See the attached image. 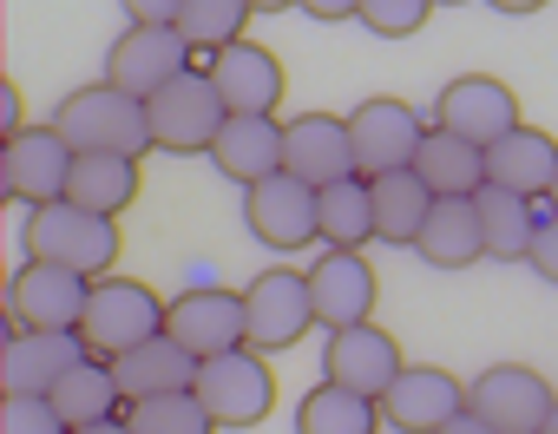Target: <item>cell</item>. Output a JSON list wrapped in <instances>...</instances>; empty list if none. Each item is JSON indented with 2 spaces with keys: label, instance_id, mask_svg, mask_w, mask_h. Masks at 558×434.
<instances>
[{
  "label": "cell",
  "instance_id": "cell-1",
  "mask_svg": "<svg viewBox=\"0 0 558 434\" xmlns=\"http://www.w3.org/2000/svg\"><path fill=\"white\" fill-rule=\"evenodd\" d=\"M21 244L34 264H60V270H80V277H112L119 264V217H99L73 197L60 204H40L27 210V225H21Z\"/></svg>",
  "mask_w": 558,
  "mask_h": 434
},
{
  "label": "cell",
  "instance_id": "cell-2",
  "mask_svg": "<svg viewBox=\"0 0 558 434\" xmlns=\"http://www.w3.org/2000/svg\"><path fill=\"white\" fill-rule=\"evenodd\" d=\"M47 125H53L73 152H119V158L158 152V145H151V112H145V99H132V93H119V86H106V80L66 93Z\"/></svg>",
  "mask_w": 558,
  "mask_h": 434
},
{
  "label": "cell",
  "instance_id": "cell-3",
  "mask_svg": "<svg viewBox=\"0 0 558 434\" xmlns=\"http://www.w3.org/2000/svg\"><path fill=\"white\" fill-rule=\"evenodd\" d=\"M165 297L138 277H99L93 297H86V316H80V342L99 355V362H119L132 355L138 342L165 336Z\"/></svg>",
  "mask_w": 558,
  "mask_h": 434
},
{
  "label": "cell",
  "instance_id": "cell-4",
  "mask_svg": "<svg viewBox=\"0 0 558 434\" xmlns=\"http://www.w3.org/2000/svg\"><path fill=\"white\" fill-rule=\"evenodd\" d=\"M243 316H250V349L256 355H283L296 349L316 323V297H310V270H290V264H269L243 284Z\"/></svg>",
  "mask_w": 558,
  "mask_h": 434
},
{
  "label": "cell",
  "instance_id": "cell-5",
  "mask_svg": "<svg viewBox=\"0 0 558 434\" xmlns=\"http://www.w3.org/2000/svg\"><path fill=\"white\" fill-rule=\"evenodd\" d=\"M427 119L408 106V99H395V93H375V99H362L355 112H349V138H355V171L362 178H388V171H414V158H421V145H427Z\"/></svg>",
  "mask_w": 558,
  "mask_h": 434
},
{
  "label": "cell",
  "instance_id": "cell-6",
  "mask_svg": "<svg viewBox=\"0 0 558 434\" xmlns=\"http://www.w3.org/2000/svg\"><path fill=\"white\" fill-rule=\"evenodd\" d=\"M145 112H151V145H158V152H178V158H191V152L210 158V145H217V132H223V119H230L204 67L178 73L158 99H145Z\"/></svg>",
  "mask_w": 558,
  "mask_h": 434
},
{
  "label": "cell",
  "instance_id": "cell-7",
  "mask_svg": "<svg viewBox=\"0 0 558 434\" xmlns=\"http://www.w3.org/2000/svg\"><path fill=\"white\" fill-rule=\"evenodd\" d=\"M440 132H453V138H466V145H480V152H493L506 132H519L525 119H519V93L506 86V80H493V73H460V80H447L440 93H434V112H427Z\"/></svg>",
  "mask_w": 558,
  "mask_h": 434
},
{
  "label": "cell",
  "instance_id": "cell-8",
  "mask_svg": "<svg viewBox=\"0 0 558 434\" xmlns=\"http://www.w3.org/2000/svg\"><path fill=\"white\" fill-rule=\"evenodd\" d=\"M197 401L210 408L217 427L236 434V427L269 421V408H276V375H269V362H263L256 349H230V355L197 362Z\"/></svg>",
  "mask_w": 558,
  "mask_h": 434
},
{
  "label": "cell",
  "instance_id": "cell-9",
  "mask_svg": "<svg viewBox=\"0 0 558 434\" xmlns=\"http://www.w3.org/2000/svg\"><path fill=\"white\" fill-rule=\"evenodd\" d=\"M243 225L263 251H283L296 257L303 244H323V225H316V184H303L296 171H276L263 184L243 191Z\"/></svg>",
  "mask_w": 558,
  "mask_h": 434
},
{
  "label": "cell",
  "instance_id": "cell-10",
  "mask_svg": "<svg viewBox=\"0 0 558 434\" xmlns=\"http://www.w3.org/2000/svg\"><path fill=\"white\" fill-rule=\"evenodd\" d=\"M178 73H191V40L178 27L125 21V34L106 47V86H119L132 99H158Z\"/></svg>",
  "mask_w": 558,
  "mask_h": 434
},
{
  "label": "cell",
  "instance_id": "cell-11",
  "mask_svg": "<svg viewBox=\"0 0 558 434\" xmlns=\"http://www.w3.org/2000/svg\"><path fill=\"white\" fill-rule=\"evenodd\" d=\"M165 336H178L197 362L230 355V349H250L243 290H223V284H191V290H178L171 310H165Z\"/></svg>",
  "mask_w": 558,
  "mask_h": 434
},
{
  "label": "cell",
  "instance_id": "cell-12",
  "mask_svg": "<svg viewBox=\"0 0 558 434\" xmlns=\"http://www.w3.org/2000/svg\"><path fill=\"white\" fill-rule=\"evenodd\" d=\"M73 145L53 132V125H27L8 138V152H0V191H8L14 204L40 210V204H60L66 184H73Z\"/></svg>",
  "mask_w": 558,
  "mask_h": 434
},
{
  "label": "cell",
  "instance_id": "cell-13",
  "mask_svg": "<svg viewBox=\"0 0 558 434\" xmlns=\"http://www.w3.org/2000/svg\"><path fill=\"white\" fill-rule=\"evenodd\" d=\"M466 408H473L480 421H493L499 434H545L558 395H551V382H545L538 369H525V362H493L480 382H466Z\"/></svg>",
  "mask_w": 558,
  "mask_h": 434
},
{
  "label": "cell",
  "instance_id": "cell-14",
  "mask_svg": "<svg viewBox=\"0 0 558 434\" xmlns=\"http://www.w3.org/2000/svg\"><path fill=\"white\" fill-rule=\"evenodd\" d=\"M86 355L93 349L80 342V329H21V323H8V336H0V395H53L60 375Z\"/></svg>",
  "mask_w": 558,
  "mask_h": 434
},
{
  "label": "cell",
  "instance_id": "cell-15",
  "mask_svg": "<svg viewBox=\"0 0 558 434\" xmlns=\"http://www.w3.org/2000/svg\"><path fill=\"white\" fill-rule=\"evenodd\" d=\"M204 73H210L230 119H276V106H283V60L256 40H236V47L210 53Z\"/></svg>",
  "mask_w": 558,
  "mask_h": 434
},
{
  "label": "cell",
  "instance_id": "cell-16",
  "mask_svg": "<svg viewBox=\"0 0 558 434\" xmlns=\"http://www.w3.org/2000/svg\"><path fill=\"white\" fill-rule=\"evenodd\" d=\"M86 297H93V277L27 257L8 284V323H21V329H80Z\"/></svg>",
  "mask_w": 558,
  "mask_h": 434
},
{
  "label": "cell",
  "instance_id": "cell-17",
  "mask_svg": "<svg viewBox=\"0 0 558 434\" xmlns=\"http://www.w3.org/2000/svg\"><path fill=\"white\" fill-rule=\"evenodd\" d=\"M401 369H408V355H401V342H395L388 329H375V323L329 329V349H323V382H336V388H355V395L381 401V395L401 382Z\"/></svg>",
  "mask_w": 558,
  "mask_h": 434
},
{
  "label": "cell",
  "instance_id": "cell-18",
  "mask_svg": "<svg viewBox=\"0 0 558 434\" xmlns=\"http://www.w3.org/2000/svg\"><path fill=\"white\" fill-rule=\"evenodd\" d=\"M453 414H466V382L434 362H408L401 382L381 395V421L395 434H440Z\"/></svg>",
  "mask_w": 558,
  "mask_h": 434
},
{
  "label": "cell",
  "instance_id": "cell-19",
  "mask_svg": "<svg viewBox=\"0 0 558 434\" xmlns=\"http://www.w3.org/2000/svg\"><path fill=\"white\" fill-rule=\"evenodd\" d=\"M310 297H316V323L323 329H355V323H375V264L362 251H323L310 264Z\"/></svg>",
  "mask_w": 558,
  "mask_h": 434
},
{
  "label": "cell",
  "instance_id": "cell-20",
  "mask_svg": "<svg viewBox=\"0 0 558 434\" xmlns=\"http://www.w3.org/2000/svg\"><path fill=\"white\" fill-rule=\"evenodd\" d=\"M283 171H296L316 191L336 184V178H355L349 119H336V112H296V119H283Z\"/></svg>",
  "mask_w": 558,
  "mask_h": 434
},
{
  "label": "cell",
  "instance_id": "cell-21",
  "mask_svg": "<svg viewBox=\"0 0 558 434\" xmlns=\"http://www.w3.org/2000/svg\"><path fill=\"white\" fill-rule=\"evenodd\" d=\"M486 184H499V191H512V197H551V184H558V138L551 132H538V125H519V132H506L493 152H486Z\"/></svg>",
  "mask_w": 558,
  "mask_h": 434
},
{
  "label": "cell",
  "instance_id": "cell-22",
  "mask_svg": "<svg viewBox=\"0 0 558 434\" xmlns=\"http://www.w3.org/2000/svg\"><path fill=\"white\" fill-rule=\"evenodd\" d=\"M210 165L243 191L276 178L283 171V119H223V132L210 145Z\"/></svg>",
  "mask_w": 558,
  "mask_h": 434
},
{
  "label": "cell",
  "instance_id": "cell-23",
  "mask_svg": "<svg viewBox=\"0 0 558 434\" xmlns=\"http://www.w3.org/2000/svg\"><path fill=\"white\" fill-rule=\"evenodd\" d=\"M112 375H119L125 408H132V401H151V395H184V388H197V355H191L178 336H151V342H138L132 355H119Z\"/></svg>",
  "mask_w": 558,
  "mask_h": 434
},
{
  "label": "cell",
  "instance_id": "cell-24",
  "mask_svg": "<svg viewBox=\"0 0 558 434\" xmlns=\"http://www.w3.org/2000/svg\"><path fill=\"white\" fill-rule=\"evenodd\" d=\"M421 264L427 270H473L486 257V231H480V204L473 197H434V217L421 231Z\"/></svg>",
  "mask_w": 558,
  "mask_h": 434
},
{
  "label": "cell",
  "instance_id": "cell-25",
  "mask_svg": "<svg viewBox=\"0 0 558 434\" xmlns=\"http://www.w3.org/2000/svg\"><path fill=\"white\" fill-rule=\"evenodd\" d=\"M375 191V244H395V251H414L427 217H434V191L421 184V171H388V178H368Z\"/></svg>",
  "mask_w": 558,
  "mask_h": 434
},
{
  "label": "cell",
  "instance_id": "cell-26",
  "mask_svg": "<svg viewBox=\"0 0 558 434\" xmlns=\"http://www.w3.org/2000/svg\"><path fill=\"white\" fill-rule=\"evenodd\" d=\"M47 401L60 408V421H66V427H99V421H119V414H125V388H119L112 362H99V355L73 362Z\"/></svg>",
  "mask_w": 558,
  "mask_h": 434
},
{
  "label": "cell",
  "instance_id": "cell-27",
  "mask_svg": "<svg viewBox=\"0 0 558 434\" xmlns=\"http://www.w3.org/2000/svg\"><path fill=\"white\" fill-rule=\"evenodd\" d=\"M316 225H323V251H362V244H375V191H368L362 171L316 191Z\"/></svg>",
  "mask_w": 558,
  "mask_h": 434
},
{
  "label": "cell",
  "instance_id": "cell-28",
  "mask_svg": "<svg viewBox=\"0 0 558 434\" xmlns=\"http://www.w3.org/2000/svg\"><path fill=\"white\" fill-rule=\"evenodd\" d=\"M480 231H486V257L493 264H525L532 257V238H538V204L532 197H512V191H499V184H486L480 197Z\"/></svg>",
  "mask_w": 558,
  "mask_h": 434
},
{
  "label": "cell",
  "instance_id": "cell-29",
  "mask_svg": "<svg viewBox=\"0 0 558 434\" xmlns=\"http://www.w3.org/2000/svg\"><path fill=\"white\" fill-rule=\"evenodd\" d=\"M414 171H421V184H427L434 197H480V191H486V152L466 145V138H453V132H440V125L427 132Z\"/></svg>",
  "mask_w": 558,
  "mask_h": 434
},
{
  "label": "cell",
  "instance_id": "cell-30",
  "mask_svg": "<svg viewBox=\"0 0 558 434\" xmlns=\"http://www.w3.org/2000/svg\"><path fill=\"white\" fill-rule=\"evenodd\" d=\"M73 204L99 210V217H119L132 210L138 197V158H119V152H80L73 158V184H66Z\"/></svg>",
  "mask_w": 558,
  "mask_h": 434
},
{
  "label": "cell",
  "instance_id": "cell-31",
  "mask_svg": "<svg viewBox=\"0 0 558 434\" xmlns=\"http://www.w3.org/2000/svg\"><path fill=\"white\" fill-rule=\"evenodd\" d=\"M296 434H381V401L336 388V382H316L296 401Z\"/></svg>",
  "mask_w": 558,
  "mask_h": 434
},
{
  "label": "cell",
  "instance_id": "cell-32",
  "mask_svg": "<svg viewBox=\"0 0 558 434\" xmlns=\"http://www.w3.org/2000/svg\"><path fill=\"white\" fill-rule=\"evenodd\" d=\"M250 14H256L250 0H184V14H178L171 27L191 40V53H223V47L243 40Z\"/></svg>",
  "mask_w": 558,
  "mask_h": 434
},
{
  "label": "cell",
  "instance_id": "cell-33",
  "mask_svg": "<svg viewBox=\"0 0 558 434\" xmlns=\"http://www.w3.org/2000/svg\"><path fill=\"white\" fill-rule=\"evenodd\" d=\"M125 427H132V434H223V427L210 421V408L197 401V388L132 401V408H125Z\"/></svg>",
  "mask_w": 558,
  "mask_h": 434
},
{
  "label": "cell",
  "instance_id": "cell-34",
  "mask_svg": "<svg viewBox=\"0 0 558 434\" xmlns=\"http://www.w3.org/2000/svg\"><path fill=\"white\" fill-rule=\"evenodd\" d=\"M375 40H414L427 21H434V0H362L355 14Z\"/></svg>",
  "mask_w": 558,
  "mask_h": 434
},
{
  "label": "cell",
  "instance_id": "cell-35",
  "mask_svg": "<svg viewBox=\"0 0 558 434\" xmlns=\"http://www.w3.org/2000/svg\"><path fill=\"white\" fill-rule=\"evenodd\" d=\"M0 434H73L47 395H0Z\"/></svg>",
  "mask_w": 558,
  "mask_h": 434
},
{
  "label": "cell",
  "instance_id": "cell-36",
  "mask_svg": "<svg viewBox=\"0 0 558 434\" xmlns=\"http://www.w3.org/2000/svg\"><path fill=\"white\" fill-rule=\"evenodd\" d=\"M525 264H532V277H545V284L558 290V210L538 217V238H532V257H525Z\"/></svg>",
  "mask_w": 558,
  "mask_h": 434
},
{
  "label": "cell",
  "instance_id": "cell-37",
  "mask_svg": "<svg viewBox=\"0 0 558 434\" xmlns=\"http://www.w3.org/2000/svg\"><path fill=\"white\" fill-rule=\"evenodd\" d=\"M125 21H145V27H171L184 14V0H119Z\"/></svg>",
  "mask_w": 558,
  "mask_h": 434
},
{
  "label": "cell",
  "instance_id": "cell-38",
  "mask_svg": "<svg viewBox=\"0 0 558 434\" xmlns=\"http://www.w3.org/2000/svg\"><path fill=\"white\" fill-rule=\"evenodd\" d=\"M296 8H303L310 21H355L362 0H296Z\"/></svg>",
  "mask_w": 558,
  "mask_h": 434
},
{
  "label": "cell",
  "instance_id": "cell-39",
  "mask_svg": "<svg viewBox=\"0 0 558 434\" xmlns=\"http://www.w3.org/2000/svg\"><path fill=\"white\" fill-rule=\"evenodd\" d=\"M0 132H8V138L27 132V125H21V93H14V86H0Z\"/></svg>",
  "mask_w": 558,
  "mask_h": 434
},
{
  "label": "cell",
  "instance_id": "cell-40",
  "mask_svg": "<svg viewBox=\"0 0 558 434\" xmlns=\"http://www.w3.org/2000/svg\"><path fill=\"white\" fill-rule=\"evenodd\" d=\"M440 434H499V427H493V421H480V414L466 408V414H453V421H447Z\"/></svg>",
  "mask_w": 558,
  "mask_h": 434
},
{
  "label": "cell",
  "instance_id": "cell-41",
  "mask_svg": "<svg viewBox=\"0 0 558 434\" xmlns=\"http://www.w3.org/2000/svg\"><path fill=\"white\" fill-rule=\"evenodd\" d=\"M486 8H493V14H506V21H525V14H538V8H545V0H486Z\"/></svg>",
  "mask_w": 558,
  "mask_h": 434
},
{
  "label": "cell",
  "instance_id": "cell-42",
  "mask_svg": "<svg viewBox=\"0 0 558 434\" xmlns=\"http://www.w3.org/2000/svg\"><path fill=\"white\" fill-rule=\"evenodd\" d=\"M73 434H132V427H125V414H119V421H99V427H73Z\"/></svg>",
  "mask_w": 558,
  "mask_h": 434
},
{
  "label": "cell",
  "instance_id": "cell-43",
  "mask_svg": "<svg viewBox=\"0 0 558 434\" xmlns=\"http://www.w3.org/2000/svg\"><path fill=\"white\" fill-rule=\"evenodd\" d=\"M250 8H256V14H290L296 0H250Z\"/></svg>",
  "mask_w": 558,
  "mask_h": 434
},
{
  "label": "cell",
  "instance_id": "cell-44",
  "mask_svg": "<svg viewBox=\"0 0 558 434\" xmlns=\"http://www.w3.org/2000/svg\"><path fill=\"white\" fill-rule=\"evenodd\" d=\"M545 434H558V408H551V421H545Z\"/></svg>",
  "mask_w": 558,
  "mask_h": 434
},
{
  "label": "cell",
  "instance_id": "cell-45",
  "mask_svg": "<svg viewBox=\"0 0 558 434\" xmlns=\"http://www.w3.org/2000/svg\"><path fill=\"white\" fill-rule=\"evenodd\" d=\"M434 8H460V0H434Z\"/></svg>",
  "mask_w": 558,
  "mask_h": 434
},
{
  "label": "cell",
  "instance_id": "cell-46",
  "mask_svg": "<svg viewBox=\"0 0 558 434\" xmlns=\"http://www.w3.org/2000/svg\"><path fill=\"white\" fill-rule=\"evenodd\" d=\"M551 210H558V184H551Z\"/></svg>",
  "mask_w": 558,
  "mask_h": 434
}]
</instances>
